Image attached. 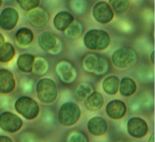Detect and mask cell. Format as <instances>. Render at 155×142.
<instances>
[{
    "mask_svg": "<svg viewBox=\"0 0 155 142\" xmlns=\"http://www.w3.org/2000/svg\"><path fill=\"white\" fill-rule=\"evenodd\" d=\"M83 41L85 46L89 49L103 50L109 46L110 37L104 30L93 29L85 34Z\"/></svg>",
    "mask_w": 155,
    "mask_h": 142,
    "instance_id": "cell-1",
    "label": "cell"
},
{
    "mask_svg": "<svg viewBox=\"0 0 155 142\" xmlns=\"http://www.w3.org/2000/svg\"><path fill=\"white\" fill-rule=\"evenodd\" d=\"M36 93L38 98L43 103L50 104L54 102L58 96L56 83L51 79H41L36 85Z\"/></svg>",
    "mask_w": 155,
    "mask_h": 142,
    "instance_id": "cell-2",
    "label": "cell"
},
{
    "mask_svg": "<svg viewBox=\"0 0 155 142\" xmlns=\"http://www.w3.org/2000/svg\"><path fill=\"white\" fill-rule=\"evenodd\" d=\"M81 109L75 103L67 102L58 111V120L64 126L75 124L81 117Z\"/></svg>",
    "mask_w": 155,
    "mask_h": 142,
    "instance_id": "cell-3",
    "label": "cell"
},
{
    "mask_svg": "<svg viewBox=\"0 0 155 142\" xmlns=\"http://www.w3.org/2000/svg\"><path fill=\"white\" fill-rule=\"evenodd\" d=\"M15 109L18 113L27 119H34L39 114L40 108L34 99L28 97H22L15 103Z\"/></svg>",
    "mask_w": 155,
    "mask_h": 142,
    "instance_id": "cell-4",
    "label": "cell"
},
{
    "mask_svg": "<svg viewBox=\"0 0 155 142\" xmlns=\"http://www.w3.org/2000/svg\"><path fill=\"white\" fill-rule=\"evenodd\" d=\"M137 60L136 52L130 48H122L115 50L112 56L113 64L119 68H127L134 66Z\"/></svg>",
    "mask_w": 155,
    "mask_h": 142,
    "instance_id": "cell-5",
    "label": "cell"
},
{
    "mask_svg": "<svg viewBox=\"0 0 155 142\" xmlns=\"http://www.w3.org/2000/svg\"><path fill=\"white\" fill-rule=\"evenodd\" d=\"M23 121L17 115L12 112H4L0 115V127L8 132H17L21 129Z\"/></svg>",
    "mask_w": 155,
    "mask_h": 142,
    "instance_id": "cell-6",
    "label": "cell"
},
{
    "mask_svg": "<svg viewBox=\"0 0 155 142\" xmlns=\"http://www.w3.org/2000/svg\"><path fill=\"white\" fill-rule=\"evenodd\" d=\"M95 19L101 24H107L114 18V12L110 6L106 2H99L96 3L93 9Z\"/></svg>",
    "mask_w": 155,
    "mask_h": 142,
    "instance_id": "cell-7",
    "label": "cell"
},
{
    "mask_svg": "<svg viewBox=\"0 0 155 142\" xmlns=\"http://www.w3.org/2000/svg\"><path fill=\"white\" fill-rule=\"evenodd\" d=\"M127 131L130 135L134 138H142L147 134L148 125L143 119L133 117L128 121Z\"/></svg>",
    "mask_w": 155,
    "mask_h": 142,
    "instance_id": "cell-8",
    "label": "cell"
},
{
    "mask_svg": "<svg viewBox=\"0 0 155 142\" xmlns=\"http://www.w3.org/2000/svg\"><path fill=\"white\" fill-rule=\"evenodd\" d=\"M19 14L14 8H6L0 14V26L5 30H12L17 25Z\"/></svg>",
    "mask_w": 155,
    "mask_h": 142,
    "instance_id": "cell-9",
    "label": "cell"
},
{
    "mask_svg": "<svg viewBox=\"0 0 155 142\" xmlns=\"http://www.w3.org/2000/svg\"><path fill=\"white\" fill-rule=\"evenodd\" d=\"M28 20L34 27L41 28L47 24L48 14L42 8H34L28 12Z\"/></svg>",
    "mask_w": 155,
    "mask_h": 142,
    "instance_id": "cell-10",
    "label": "cell"
},
{
    "mask_svg": "<svg viewBox=\"0 0 155 142\" xmlns=\"http://www.w3.org/2000/svg\"><path fill=\"white\" fill-rule=\"evenodd\" d=\"M106 112L108 117L110 118L119 119L125 115L127 112V107L125 102L115 99L108 103L106 107Z\"/></svg>",
    "mask_w": 155,
    "mask_h": 142,
    "instance_id": "cell-11",
    "label": "cell"
},
{
    "mask_svg": "<svg viewBox=\"0 0 155 142\" xmlns=\"http://www.w3.org/2000/svg\"><path fill=\"white\" fill-rule=\"evenodd\" d=\"M16 86L15 80L9 70L6 69L0 70V92L7 94L14 90Z\"/></svg>",
    "mask_w": 155,
    "mask_h": 142,
    "instance_id": "cell-12",
    "label": "cell"
},
{
    "mask_svg": "<svg viewBox=\"0 0 155 142\" xmlns=\"http://www.w3.org/2000/svg\"><path fill=\"white\" fill-rule=\"evenodd\" d=\"M89 132L95 136H101L105 134L107 130V124L103 118L95 117L90 119L87 124Z\"/></svg>",
    "mask_w": 155,
    "mask_h": 142,
    "instance_id": "cell-13",
    "label": "cell"
},
{
    "mask_svg": "<svg viewBox=\"0 0 155 142\" xmlns=\"http://www.w3.org/2000/svg\"><path fill=\"white\" fill-rule=\"evenodd\" d=\"M57 73L66 83H71L76 78V73L75 69L70 63L67 62H61L57 66Z\"/></svg>",
    "mask_w": 155,
    "mask_h": 142,
    "instance_id": "cell-14",
    "label": "cell"
},
{
    "mask_svg": "<svg viewBox=\"0 0 155 142\" xmlns=\"http://www.w3.org/2000/svg\"><path fill=\"white\" fill-rule=\"evenodd\" d=\"M74 21V18L71 13L67 11L59 12L55 16L54 24L58 31H64Z\"/></svg>",
    "mask_w": 155,
    "mask_h": 142,
    "instance_id": "cell-15",
    "label": "cell"
},
{
    "mask_svg": "<svg viewBox=\"0 0 155 142\" xmlns=\"http://www.w3.org/2000/svg\"><path fill=\"white\" fill-rule=\"evenodd\" d=\"M85 106L90 111H95L102 108L104 104V98L98 92H93L85 100Z\"/></svg>",
    "mask_w": 155,
    "mask_h": 142,
    "instance_id": "cell-16",
    "label": "cell"
},
{
    "mask_svg": "<svg viewBox=\"0 0 155 142\" xmlns=\"http://www.w3.org/2000/svg\"><path fill=\"white\" fill-rule=\"evenodd\" d=\"M56 36L50 32L43 33L38 38V45L45 51H51L56 47Z\"/></svg>",
    "mask_w": 155,
    "mask_h": 142,
    "instance_id": "cell-17",
    "label": "cell"
},
{
    "mask_svg": "<svg viewBox=\"0 0 155 142\" xmlns=\"http://www.w3.org/2000/svg\"><path fill=\"white\" fill-rule=\"evenodd\" d=\"M35 58L32 55L24 53L21 55L17 60V66L20 70L24 73H31L33 70Z\"/></svg>",
    "mask_w": 155,
    "mask_h": 142,
    "instance_id": "cell-18",
    "label": "cell"
},
{
    "mask_svg": "<svg viewBox=\"0 0 155 142\" xmlns=\"http://www.w3.org/2000/svg\"><path fill=\"white\" fill-rule=\"evenodd\" d=\"M120 80L117 76H108L103 82V90L108 95H116L119 90Z\"/></svg>",
    "mask_w": 155,
    "mask_h": 142,
    "instance_id": "cell-19",
    "label": "cell"
},
{
    "mask_svg": "<svg viewBox=\"0 0 155 142\" xmlns=\"http://www.w3.org/2000/svg\"><path fill=\"white\" fill-rule=\"evenodd\" d=\"M137 90V85L131 78H123L120 82V92L123 96L129 97L134 95Z\"/></svg>",
    "mask_w": 155,
    "mask_h": 142,
    "instance_id": "cell-20",
    "label": "cell"
},
{
    "mask_svg": "<svg viewBox=\"0 0 155 142\" xmlns=\"http://www.w3.org/2000/svg\"><path fill=\"white\" fill-rule=\"evenodd\" d=\"M17 42L21 46H27L32 42L34 39V34L28 28H20L16 34Z\"/></svg>",
    "mask_w": 155,
    "mask_h": 142,
    "instance_id": "cell-21",
    "label": "cell"
},
{
    "mask_svg": "<svg viewBox=\"0 0 155 142\" xmlns=\"http://www.w3.org/2000/svg\"><path fill=\"white\" fill-rule=\"evenodd\" d=\"M15 49L9 43H5L0 46V62L7 63L13 59Z\"/></svg>",
    "mask_w": 155,
    "mask_h": 142,
    "instance_id": "cell-22",
    "label": "cell"
},
{
    "mask_svg": "<svg viewBox=\"0 0 155 142\" xmlns=\"http://www.w3.org/2000/svg\"><path fill=\"white\" fill-rule=\"evenodd\" d=\"M112 9L117 14H122L127 11L130 7L129 0H109Z\"/></svg>",
    "mask_w": 155,
    "mask_h": 142,
    "instance_id": "cell-23",
    "label": "cell"
},
{
    "mask_svg": "<svg viewBox=\"0 0 155 142\" xmlns=\"http://www.w3.org/2000/svg\"><path fill=\"white\" fill-rule=\"evenodd\" d=\"M83 26L78 21H73L66 29V34L71 39H76L83 34Z\"/></svg>",
    "mask_w": 155,
    "mask_h": 142,
    "instance_id": "cell-24",
    "label": "cell"
},
{
    "mask_svg": "<svg viewBox=\"0 0 155 142\" xmlns=\"http://www.w3.org/2000/svg\"><path fill=\"white\" fill-rule=\"evenodd\" d=\"M93 92V88L91 85L89 84H81L78 87L76 92V96L81 100L85 99L92 92Z\"/></svg>",
    "mask_w": 155,
    "mask_h": 142,
    "instance_id": "cell-25",
    "label": "cell"
},
{
    "mask_svg": "<svg viewBox=\"0 0 155 142\" xmlns=\"http://www.w3.org/2000/svg\"><path fill=\"white\" fill-rule=\"evenodd\" d=\"M35 62V61H34ZM48 70V63L44 59L38 58L36 61L34 63L33 70L34 73L37 76H41L44 74Z\"/></svg>",
    "mask_w": 155,
    "mask_h": 142,
    "instance_id": "cell-26",
    "label": "cell"
},
{
    "mask_svg": "<svg viewBox=\"0 0 155 142\" xmlns=\"http://www.w3.org/2000/svg\"><path fill=\"white\" fill-rule=\"evenodd\" d=\"M97 60H98L97 56L93 54H90L85 57L84 61H83V65H84L85 70L90 71V72H93L95 66H96Z\"/></svg>",
    "mask_w": 155,
    "mask_h": 142,
    "instance_id": "cell-27",
    "label": "cell"
},
{
    "mask_svg": "<svg viewBox=\"0 0 155 142\" xmlns=\"http://www.w3.org/2000/svg\"><path fill=\"white\" fill-rule=\"evenodd\" d=\"M17 2L25 11H30L36 8L40 4V0H17Z\"/></svg>",
    "mask_w": 155,
    "mask_h": 142,
    "instance_id": "cell-28",
    "label": "cell"
},
{
    "mask_svg": "<svg viewBox=\"0 0 155 142\" xmlns=\"http://www.w3.org/2000/svg\"><path fill=\"white\" fill-rule=\"evenodd\" d=\"M108 68H109L108 61L104 59V58H98L96 66H95V70L93 72L97 74H103L105 72H107Z\"/></svg>",
    "mask_w": 155,
    "mask_h": 142,
    "instance_id": "cell-29",
    "label": "cell"
},
{
    "mask_svg": "<svg viewBox=\"0 0 155 142\" xmlns=\"http://www.w3.org/2000/svg\"><path fill=\"white\" fill-rule=\"evenodd\" d=\"M70 141H87L86 138L80 133H76L73 134L69 139Z\"/></svg>",
    "mask_w": 155,
    "mask_h": 142,
    "instance_id": "cell-30",
    "label": "cell"
},
{
    "mask_svg": "<svg viewBox=\"0 0 155 142\" xmlns=\"http://www.w3.org/2000/svg\"><path fill=\"white\" fill-rule=\"evenodd\" d=\"M0 141H12V140L5 136H0Z\"/></svg>",
    "mask_w": 155,
    "mask_h": 142,
    "instance_id": "cell-31",
    "label": "cell"
},
{
    "mask_svg": "<svg viewBox=\"0 0 155 142\" xmlns=\"http://www.w3.org/2000/svg\"><path fill=\"white\" fill-rule=\"evenodd\" d=\"M4 42H5V38H4L2 34H0V46L2 45V44H4Z\"/></svg>",
    "mask_w": 155,
    "mask_h": 142,
    "instance_id": "cell-32",
    "label": "cell"
},
{
    "mask_svg": "<svg viewBox=\"0 0 155 142\" xmlns=\"http://www.w3.org/2000/svg\"><path fill=\"white\" fill-rule=\"evenodd\" d=\"M154 51H153L152 53H151V61L153 64L154 63Z\"/></svg>",
    "mask_w": 155,
    "mask_h": 142,
    "instance_id": "cell-33",
    "label": "cell"
},
{
    "mask_svg": "<svg viewBox=\"0 0 155 142\" xmlns=\"http://www.w3.org/2000/svg\"><path fill=\"white\" fill-rule=\"evenodd\" d=\"M154 141V135H152V137L150 138V139L149 140V141Z\"/></svg>",
    "mask_w": 155,
    "mask_h": 142,
    "instance_id": "cell-34",
    "label": "cell"
},
{
    "mask_svg": "<svg viewBox=\"0 0 155 142\" xmlns=\"http://www.w3.org/2000/svg\"><path fill=\"white\" fill-rule=\"evenodd\" d=\"M2 3V0H0V7H1Z\"/></svg>",
    "mask_w": 155,
    "mask_h": 142,
    "instance_id": "cell-35",
    "label": "cell"
}]
</instances>
